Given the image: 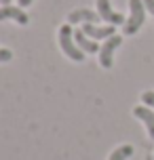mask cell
I'll list each match as a JSON object with an SVG mask.
<instances>
[{"label": "cell", "instance_id": "obj_3", "mask_svg": "<svg viewBox=\"0 0 154 160\" xmlns=\"http://www.w3.org/2000/svg\"><path fill=\"white\" fill-rule=\"evenodd\" d=\"M122 44V36H118V34H114V36H110V38L105 40L104 44H101V48H99V63H101V68H105V70H110L114 63V51Z\"/></svg>", "mask_w": 154, "mask_h": 160}, {"label": "cell", "instance_id": "obj_11", "mask_svg": "<svg viewBox=\"0 0 154 160\" xmlns=\"http://www.w3.org/2000/svg\"><path fill=\"white\" fill-rule=\"evenodd\" d=\"M141 101H144V105H148V108H152V110H154V91L141 93Z\"/></svg>", "mask_w": 154, "mask_h": 160}, {"label": "cell", "instance_id": "obj_2", "mask_svg": "<svg viewBox=\"0 0 154 160\" xmlns=\"http://www.w3.org/2000/svg\"><path fill=\"white\" fill-rule=\"evenodd\" d=\"M59 47H61V51H64L72 61H78V63L85 61V53H82L80 48H78V44H76L74 32H72V28H70V23H65V25L59 28Z\"/></svg>", "mask_w": 154, "mask_h": 160}, {"label": "cell", "instance_id": "obj_4", "mask_svg": "<svg viewBox=\"0 0 154 160\" xmlns=\"http://www.w3.org/2000/svg\"><path fill=\"white\" fill-rule=\"evenodd\" d=\"M97 13L108 25H125L127 19L122 13H116L110 4V0H97Z\"/></svg>", "mask_w": 154, "mask_h": 160}, {"label": "cell", "instance_id": "obj_5", "mask_svg": "<svg viewBox=\"0 0 154 160\" xmlns=\"http://www.w3.org/2000/svg\"><path fill=\"white\" fill-rule=\"evenodd\" d=\"M114 28L116 25H95V23H82V32L93 40H108L110 36H114Z\"/></svg>", "mask_w": 154, "mask_h": 160}, {"label": "cell", "instance_id": "obj_10", "mask_svg": "<svg viewBox=\"0 0 154 160\" xmlns=\"http://www.w3.org/2000/svg\"><path fill=\"white\" fill-rule=\"evenodd\" d=\"M131 156H133V145L125 143V145H118V148L110 154L108 160H127V158H131Z\"/></svg>", "mask_w": 154, "mask_h": 160}, {"label": "cell", "instance_id": "obj_1", "mask_svg": "<svg viewBox=\"0 0 154 160\" xmlns=\"http://www.w3.org/2000/svg\"><path fill=\"white\" fill-rule=\"evenodd\" d=\"M146 21V4L144 0H129V17L125 23V34L133 36L139 32V28Z\"/></svg>", "mask_w": 154, "mask_h": 160}, {"label": "cell", "instance_id": "obj_13", "mask_svg": "<svg viewBox=\"0 0 154 160\" xmlns=\"http://www.w3.org/2000/svg\"><path fill=\"white\" fill-rule=\"evenodd\" d=\"M17 2H19V7L23 8V7H30V4H32L34 0H17Z\"/></svg>", "mask_w": 154, "mask_h": 160}, {"label": "cell", "instance_id": "obj_9", "mask_svg": "<svg viewBox=\"0 0 154 160\" xmlns=\"http://www.w3.org/2000/svg\"><path fill=\"white\" fill-rule=\"evenodd\" d=\"M74 40H76V44H78V48L82 53H99V48H101V47H97V40L89 38L82 30L74 32Z\"/></svg>", "mask_w": 154, "mask_h": 160}, {"label": "cell", "instance_id": "obj_6", "mask_svg": "<svg viewBox=\"0 0 154 160\" xmlns=\"http://www.w3.org/2000/svg\"><path fill=\"white\" fill-rule=\"evenodd\" d=\"M99 13L97 11H91V8H76L68 15V23H97Z\"/></svg>", "mask_w": 154, "mask_h": 160}, {"label": "cell", "instance_id": "obj_12", "mask_svg": "<svg viewBox=\"0 0 154 160\" xmlns=\"http://www.w3.org/2000/svg\"><path fill=\"white\" fill-rule=\"evenodd\" d=\"M11 59H13V51H8V48H0V63L11 61Z\"/></svg>", "mask_w": 154, "mask_h": 160}, {"label": "cell", "instance_id": "obj_7", "mask_svg": "<svg viewBox=\"0 0 154 160\" xmlns=\"http://www.w3.org/2000/svg\"><path fill=\"white\" fill-rule=\"evenodd\" d=\"M4 19H13L17 21L19 25H28L30 23V17L25 15V11L21 7H2L0 8V21H4Z\"/></svg>", "mask_w": 154, "mask_h": 160}, {"label": "cell", "instance_id": "obj_8", "mask_svg": "<svg viewBox=\"0 0 154 160\" xmlns=\"http://www.w3.org/2000/svg\"><path fill=\"white\" fill-rule=\"evenodd\" d=\"M133 116L139 118L144 124H146V131L150 139H154V110L152 108H148V105H137V108H133Z\"/></svg>", "mask_w": 154, "mask_h": 160}, {"label": "cell", "instance_id": "obj_14", "mask_svg": "<svg viewBox=\"0 0 154 160\" xmlns=\"http://www.w3.org/2000/svg\"><path fill=\"white\" fill-rule=\"evenodd\" d=\"M8 2H11V0H0V4H2V7H7Z\"/></svg>", "mask_w": 154, "mask_h": 160}]
</instances>
